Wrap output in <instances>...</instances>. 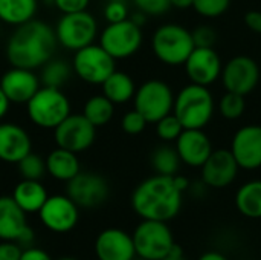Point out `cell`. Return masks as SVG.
I'll return each mask as SVG.
<instances>
[{"instance_id": "f6af8a7d", "label": "cell", "mask_w": 261, "mask_h": 260, "mask_svg": "<svg viewBox=\"0 0 261 260\" xmlns=\"http://www.w3.org/2000/svg\"><path fill=\"white\" fill-rule=\"evenodd\" d=\"M9 106H11V101L6 98L5 92H3L2 87H0V121L6 116V113H8V110H9Z\"/></svg>"}, {"instance_id": "277c9868", "label": "cell", "mask_w": 261, "mask_h": 260, "mask_svg": "<svg viewBox=\"0 0 261 260\" xmlns=\"http://www.w3.org/2000/svg\"><path fill=\"white\" fill-rule=\"evenodd\" d=\"M151 48L161 63L167 66H184L196 44L191 31L185 26L179 23H165L154 31Z\"/></svg>"}, {"instance_id": "8992f818", "label": "cell", "mask_w": 261, "mask_h": 260, "mask_svg": "<svg viewBox=\"0 0 261 260\" xmlns=\"http://www.w3.org/2000/svg\"><path fill=\"white\" fill-rule=\"evenodd\" d=\"M174 93L168 83L153 78L142 83L133 97L135 109L148 121V124H156L164 116L173 113Z\"/></svg>"}, {"instance_id": "7a4b0ae2", "label": "cell", "mask_w": 261, "mask_h": 260, "mask_svg": "<svg viewBox=\"0 0 261 260\" xmlns=\"http://www.w3.org/2000/svg\"><path fill=\"white\" fill-rule=\"evenodd\" d=\"M182 195L173 176L154 175L133 190L132 208L141 219L168 222L179 215Z\"/></svg>"}, {"instance_id": "5bb4252c", "label": "cell", "mask_w": 261, "mask_h": 260, "mask_svg": "<svg viewBox=\"0 0 261 260\" xmlns=\"http://www.w3.org/2000/svg\"><path fill=\"white\" fill-rule=\"evenodd\" d=\"M40 222L52 233L72 231L80 219V207L67 195H52L38 211Z\"/></svg>"}, {"instance_id": "9a60e30c", "label": "cell", "mask_w": 261, "mask_h": 260, "mask_svg": "<svg viewBox=\"0 0 261 260\" xmlns=\"http://www.w3.org/2000/svg\"><path fill=\"white\" fill-rule=\"evenodd\" d=\"M184 66L191 83L206 87L216 83L223 70L222 58L214 48H194Z\"/></svg>"}, {"instance_id": "cb8c5ba5", "label": "cell", "mask_w": 261, "mask_h": 260, "mask_svg": "<svg viewBox=\"0 0 261 260\" xmlns=\"http://www.w3.org/2000/svg\"><path fill=\"white\" fill-rule=\"evenodd\" d=\"M46 172L57 181L69 182L81 172L76 153L57 147L46 158Z\"/></svg>"}, {"instance_id": "603a6c76", "label": "cell", "mask_w": 261, "mask_h": 260, "mask_svg": "<svg viewBox=\"0 0 261 260\" xmlns=\"http://www.w3.org/2000/svg\"><path fill=\"white\" fill-rule=\"evenodd\" d=\"M11 196L26 215L38 213L43 204L46 202V199L49 198L46 187L40 181H34V179H21L15 185Z\"/></svg>"}, {"instance_id": "e0dca14e", "label": "cell", "mask_w": 261, "mask_h": 260, "mask_svg": "<svg viewBox=\"0 0 261 260\" xmlns=\"http://www.w3.org/2000/svg\"><path fill=\"white\" fill-rule=\"evenodd\" d=\"M0 87L11 104H26L41 87V81L32 69L11 66L2 75Z\"/></svg>"}, {"instance_id": "ab89813d", "label": "cell", "mask_w": 261, "mask_h": 260, "mask_svg": "<svg viewBox=\"0 0 261 260\" xmlns=\"http://www.w3.org/2000/svg\"><path fill=\"white\" fill-rule=\"evenodd\" d=\"M23 248L14 241L0 242V260H20Z\"/></svg>"}, {"instance_id": "4316f807", "label": "cell", "mask_w": 261, "mask_h": 260, "mask_svg": "<svg viewBox=\"0 0 261 260\" xmlns=\"http://www.w3.org/2000/svg\"><path fill=\"white\" fill-rule=\"evenodd\" d=\"M236 207L249 219H261V179L245 182L237 190Z\"/></svg>"}, {"instance_id": "d6a6232c", "label": "cell", "mask_w": 261, "mask_h": 260, "mask_svg": "<svg viewBox=\"0 0 261 260\" xmlns=\"http://www.w3.org/2000/svg\"><path fill=\"white\" fill-rule=\"evenodd\" d=\"M184 132V126L174 113H170L156 123V135L164 143H176Z\"/></svg>"}, {"instance_id": "9c48e42d", "label": "cell", "mask_w": 261, "mask_h": 260, "mask_svg": "<svg viewBox=\"0 0 261 260\" xmlns=\"http://www.w3.org/2000/svg\"><path fill=\"white\" fill-rule=\"evenodd\" d=\"M115 61L116 60L99 43H92L75 51L72 69L80 80L89 84H102L107 77L116 70Z\"/></svg>"}, {"instance_id": "60d3db41", "label": "cell", "mask_w": 261, "mask_h": 260, "mask_svg": "<svg viewBox=\"0 0 261 260\" xmlns=\"http://www.w3.org/2000/svg\"><path fill=\"white\" fill-rule=\"evenodd\" d=\"M245 25L257 32V34H261V11L258 9H252V11H248L245 14Z\"/></svg>"}, {"instance_id": "f907efd6", "label": "cell", "mask_w": 261, "mask_h": 260, "mask_svg": "<svg viewBox=\"0 0 261 260\" xmlns=\"http://www.w3.org/2000/svg\"><path fill=\"white\" fill-rule=\"evenodd\" d=\"M57 260H76V259H73V257H60V259H57Z\"/></svg>"}, {"instance_id": "4fadbf2b", "label": "cell", "mask_w": 261, "mask_h": 260, "mask_svg": "<svg viewBox=\"0 0 261 260\" xmlns=\"http://www.w3.org/2000/svg\"><path fill=\"white\" fill-rule=\"evenodd\" d=\"M261 70L258 63L248 55H236L228 60L222 70V83L228 92L249 95L260 83Z\"/></svg>"}, {"instance_id": "2e32d148", "label": "cell", "mask_w": 261, "mask_h": 260, "mask_svg": "<svg viewBox=\"0 0 261 260\" xmlns=\"http://www.w3.org/2000/svg\"><path fill=\"white\" fill-rule=\"evenodd\" d=\"M231 153L243 170L261 167V126L249 124L240 127L231 139Z\"/></svg>"}, {"instance_id": "ee69618b", "label": "cell", "mask_w": 261, "mask_h": 260, "mask_svg": "<svg viewBox=\"0 0 261 260\" xmlns=\"http://www.w3.org/2000/svg\"><path fill=\"white\" fill-rule=\"evenodd\" d=\"M162 260H187V257H185V253H184L182 247L177 245V244H174L173 248L170 250V253Z\"/></svg>"}, {"instance_id": "f35d334b", "label": "cell", "mask_w": 261, "mask_h": 260, "mask_svg": "<svg viewBox=\"0 0 261 260\" xmlns=\"http://www.w3.org/2000/svg\"><path fill=\"white\" fill-rule=\"evenodd\" d=\"M55 8L63 14H72V12H81L87 11V6L90 0H52Z\"/></svg>"}, {"instance_id": "7dc6e473", "label": "cell", "mask_w": 261, "mask_h": 260, "mask_svg": "<svg viewBox=\"0 0 261 260\" xmlns=\"http://www.w3.org/2000/svg\"><path fill=\"white\" fill-rule=\"evenodd\" d=\"M197 260H228V257L219 251H206L203 253Z\"/></svg>"}, {"instance_id": "4dcf8cb0", "label": "cell", "mask_w": 261, "mask_h": 260, "mask_svg": "<svg viewBox=\"0 0 261 260\" xmlns=\"http://www.w3.org/2000/svg\"><path fill=\"white\" fill-rule=\"evenodd\" d=\"M219 113L229 121L239 120L242 118V115L246 110V100L245 95L236 93V92H228L222 95V98L219 100Z\"/></svg>"}, {"instance_id": "836d02e7", "label": "cell", "mask_w": 261, "mask_h": 260, "mask_svg": "<svg viewBox=\"0 0 261 260\" xmlns=\"http://www.w3.org/2000/svg\"><path fill=\"white\" fill-rule=\"evenodd\" d=\"M231 6V0H194L193 9L205 18L222 17Z\"/></svg>"}, {"instance_id": "5b68a950", "label": "cell", "mask_w": 261, "mask_h": 260, "mask_svg": "<svg viewBox=\"0 0 261 260\" xmlns=\"http://www.w3.org/2000/svg\"><path fill=\"white\" fill-rule=\"evenodd\" d=\"M26 110L37 127L54 130L70 115V101L61 89L41 86L26 103Z\"/></svg>"}, {"instance_id": "ba28073f", "label": "cell", "mask_w": 261, "mask_h": 260, "mask_svg": "<svg viewBox=\"0 0 261 260\" xmlns=\"http://www.w3.org/2000/svg\"><path fill=\"white\" fill-rule=\"evenodd\" d=\"M54 31L58 44L75 52L95 41L98 35V21L89 11L63 14Z\"/></svg>"}, {"instance_id": "83f0119b", "label": "cell", "mask_w": 261, "mask_h": 260, "mask_svg": "<svg viewBox=\"0 0 261 260\" xmlns=\"http://www.w3.org/2000/svg\"><path fill=\"white\" fill-rule=\"evenodd\" d=\"M83 115L98 129L109 124L115 115V104L104 95H92L83 107Z\"/></svg>"}, {"instance_id": "3957f363", "label": "cell", "mask_w": 261, "mask_h": 260, "mask_svg": "<svg viewBox=\"0 0 261 260\" xmlns=\"http://www.w3.org/2000/svg\"><path fill=\"white\" fill-rule=\"evenodd\" d=\"M216 103L206 86L190 83L184 86L174 98L173 113L184 129H205L214 116Z\"/></svg>"}, {"instance_id": "52a82bcc", "label": "cell", "mask_w": 261, "mask_h": 260, "mask_svg": "<svg viewBox=\"0 0 261 260\" xmlns=\"http://www.w3.org/2000/svg\"><path fill=\"white\" fill-rule=\"evenodd\" d=\"M132 238L136 257L145 260H162L176 244L170 227L162 221L142 219Z\"/></svg>"}, {"instance_id": "ac0fdd59", "label": "cell", "mask_w": 261, "mask_h": 260, "mask_svg": "<svg viewBox=\"0 0 261 260\" xmlns=\"http://www.w3.org/2000/svg\"><path fill=\"white\" fill-rule=\"evenodd\" d=\"M202 169V182L211 188H225L231 185L239 175V164L231 150H213Z\"/></svg>"}, {"instance_id": "bcb514c9", "label": "cell", "mask_w": 261, "mask_h": 260, "mask_svg": "<svg viewBox=\"0 0 261 260\" xmlns=\"http://www.w3.org/2000/svg\"><path fill=\"white\" fill-rule=\"evenodd\" d=\"M173 179H174L176 187H177L182 193H184L185 190L190 188V181H188V178H185V176H182V175H174Z\"/></svg>"}, {"instance_id": "d590c367", "label": "cell", "mask_w": 261, "mask_h": 260, "mask_svg": "<svg viewBox=\"0 0 261 260\" xmlns=\"http://www.w3.org/2000/svg\"><path fill=\"white\" fill-rule=\"evenodd\" d=\"M128 17V6L124 0H109L104 6V18L107 23H118Z\"/></svg>"}, {"instance_id": "816d5d0a", "label": "cell", "mask_w": 261, "mask_h": 260, "mask_svg": "<svg viewBox=\"0 0 261 260\" xmlns=\"http://www.w3.org/2000/svg\"><path fill=\"white\" fill-rule=\"evenodd\" d=\"M133 260H145V259H141V257H138V259H136V257H135V259Z\"/></svg>"}, {"instance_id": "d4e9b609", "label": "cell", "mask_w": 261, "mask_h": 260, "mask_svg": "<svg viewBox=\"0 0 261 260\" xmlns=\"http://www.w3.org/2000/svg\"><path fill=\"white\" fill-rule=\"evenodd\" d=\"M102 93L116 106V104H125L130 100H133L136 93V84L133 78L122 70H115L112 75L107 77V80L101 84Z\"/></svg>"}, {"instance_id": "f5cc1de1", "label": "cell", "mask_w": 261, "mask_h": 260, "mask_svg": "<svg viewBox=\"0 0 261 260\" xmlns=\"http://www.w3.org/2000/svg\"><path fill=\"white\" fill-rule=\"evenodd\" d=\"M242 260H246V259H242Z\"/></svg>"}, {"instance_id": "7402d4cb", "label": "cell", "mask_w": 261, "mask_h": 260, "mask_svg": "<svg viewBox=\"0 0 261 260\" xmlns=\"http://www.w3.org/2000/svg\"><path fill=\"white\" fill-rule=\"evenodd\" d=\"M26 213L17 205L12 196H0V241H14L28 228Z\"/></svg>"}, {"instance_id": "f1b7e54d", "label": "cell", "mask_w": 261, "mask_h": 260, "mask_svg": "<svg viewBox=\"0 0 261 260\" xmlns=\"http://www.w3.org/2000/svg\"><path fill=\"white\" fill-rule=\"evenodd\" d=\"M72 72L73 69L66 60L50 58L46 64L41 66V74H40L41 86L61 89L72 77Z\"/></svg>"}, {"instance_id": "8d00e7d4", "label": "cell", "mask_w": 261, "mask_h": 260, "mask_svg": "<svg viewBox=\"0 0 261 260\" xmlns=\"http://www.w3.org/2000/svg\"><path fill=\"white\" fill-rule=\"evenodd\" d=\"M132 2L138 11L147 15H153V17L162 15L171 8L170 0H132Z\"/></svg>"}, {"instance_id": "1f68e13d", "label": "cell", "mask_w": 261, "mask_h": 260, "mask_svg": "<svg viewBox=\"0 0 261 260\" xmlns=\"http://www.w3.org/2000/svg\"><path fill=\"white\" fill-rule=\"evenodd\" d=\"M17 167H18V173L21 179L40 181L46 173V159L31 152L20 162H17Z\"/></svg>"}, {"instance_id": "c3c4849f", "label": "cell", "mask_w": 261, "mask_h": 260, "mask_svg": "<svg viewBox=\"0 0 261 260\" xmlns=\"http://www.w3.org/2000/svg\"><path fill=\"white\" fill-rule=\"evenodd\" d=\"M128 18H130L132 21H135V23H136L138 26H141V28L147 23V14H144V12H141V11L135 12V14L130 15Z\"/></svg>"}, {"instance_id": "681fc988", "label": "cell", "mask_w": 261, "mask_h": 260, "mask_svg": "<svg viewBox=\"0 0 261 260\" xmlns=\"http://www.w3.org/2000/svg\"><path fill=\"white\" fill-rule=\"evenodd\" d=\"M193 2L194 0H170V5L177 9H188L193 8Z\"/></svg>"}, {"instance_id": "44dd1931", "label": "cell", "mask_w": 261, "mask_h": 260, "mask_svg": "<svg viewBox=\"0 0 261 260\" xmlns=\"http://www.w3.org/2000/svg\"><path fill=\"white\" fill-rule=\"evenodd\" d=\"M31 136L21 126L15 123H0V161L17 164L31 153Z\"/></svg>"}, {"instance_id": "b9f144b4", "label": "cell", "mask_w": 261, "mask_h": 260, "mask_svg": "<svg viewBox=\"0 0 261 260\" xmlns=\"http://www.w3.org/2000/svg\"><path fill=\"white\" fill-rule=\"evenodd\" d=\"M20 260H52V257L47 254V251L38 247H29L23 250Z\"/></svg>"}, {"instance_id": "30bf717a", "label": "cell", "mask_w": 261, "mask_h": 260, "mask_svg": "<svg viewBox=\"0 0 261 260\" xmlns=\"http://www.w3.org/2000/svg\"><path fill=\"white\" fill-rule=\"evenodd\" d=\"M142 41V28L130 18L118 23H109L99 35V44L115 60H124L135 55L141 49Z\"/></svg>"}, {"instance_id": "7bdbcfd3", "label": "cell", "mask_w": 261, "mask_h": 260, "mask_svg": "<svg viewBox=\"0 0 261 260\" xmlns=\"http://www.w3.org/2000/svg\"><path fill=\"white\" fill-rule=\"evenodd\" d=\"M34 241H35V233H34V230H32L31 227H28V228L21 233V236L17 239V244L24 250V248L34 247Z\"/></svg>"}, {"instance_id": "74e56055", "label": "cell", "mask_w": 261, "mask_h": 260, "mask_svg": "<svg viewBox=\"0 0 261 260\" xmlns=\"http://www.w3.org/2000/svg\"><path fill=\"white\" fill-rule=\"evenodd\" d=\"M191 34L196 48H214L217 34L210 25H200L194 31H191Z\"/></svg>"}, {"instance_id": "6da1fadb", "label": "cell", "mask_w": 261, "mask_h": 260, "mask_svg": "<svg viewBox=\"0 0 261 260\" xmlns=\"http://www.w3.org/2000/svg\"><path fill=\"white\" fill-rule=\"evenodd\" d=\"M57 35L52 26L32 18L15 26L6 41V58L11 66L37 69L46 64L57 49Z\"/></svg>"}, {"instance_id": "7c38bea8", "label": "cell", "mask_w": 261, "mask_h": 260, "mask_svg": "<svg viewBox=\"0 0 261 260\" xmlns=\"http://www.w3.org/2000/svg\"><path fill=\"white\" fill-rule=\"evenodd\" d=\"M66 184V195L80 208L86 210L101 207L110 195L107 179L93 172H80Z\"/></svg>"}, {"instance_id": "484cf974", "label": "cell", "mask_w": 261, "mask_h": 260, "mask_svg": "<svg viewBox=\"0 0 261 260\" xmlns=\"http://www.w3.org/2000/svg\"><path fill=\"white\" fill-rule=\"evenodd\" d=\"M38 0H0V21L9 26H20L34 18Z\"/></svg>"}, {"instance_id": "e575fe53", "label": "cell", "mask_w": 261, "mask_h": 260, "mask_svg": "<svg viewBox=\"0 0 261 260\" xmlns=\"http://www.w3.org/2000/svg\"><path fill=\"white\" fill-rule=\"evenodd\" d=\"M147 124H148V121L136 109L128 110L121 120V127L127 135H139V133H142L145 130Z\"/></svg>"}, {"instance_id": "8fae6325", "label": "cell", "mask_w": 261, "mask_h": 260, "mask_svg": "<svg viewBox=\"0 0 261 260\" xmlns=\"http://www.w3.org/2000/svg\"><path fill=\"white\" fill-rule=\"evenodd\" d=\"M54 139L57 147L78 155L93 146L96 127L83 113H70L54 129Z\"/></svg>"}, {"instance_id": "ffe728a7", "label": "cell", "mask_w": 261, "mask_h": 260, "mask_svg": "<svg viewBox=\"0 0 261 260\" xmlns=\"http://www.w3.org/2000/svg\"><path fill=\"white\" fill-rule=\"evenodd\" d=\"M176 150L184 164L197 169L205 164L214 149L203 129H184L176 139Z\"/></svg>"}, {"instance_id": "d6986e66", "label": "cell", "mask_w": 261, "mask_h": 260, "mask_svg": "<svg viewBox=\"0 0 261 260\" xmlns=\"http://www.w3.org/2000/svg\"><path fill=\"white\" fill-rule=\"evenodd\" d=\"M98 260H133L136 257L132 234L121 228H106L95 241Z\"/></svg>"}, {"instance_id": "f546056e", "label": "cell", "mask_w": 261, "mask_h": 260, "mask_svg": "<svg viewBox=\"0 0 261 260\" xmlns=\"http://www.w3.org/2000/svg\"><path fill=\"white\" fill-rule=\"evenodd\" d=\"M180 162L182 161L176 147H171L170 144H161L151 153V167L156 175L174 176L180 167Z\"/></svg>"}]
</instances>
